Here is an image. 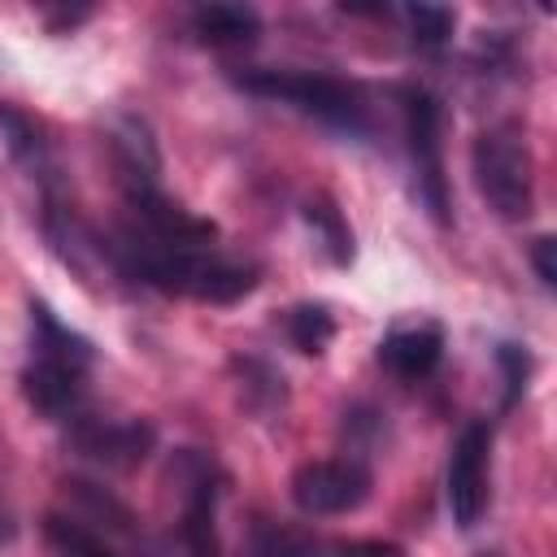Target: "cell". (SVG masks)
<instances>
[{"mask_svg":"<svg viewBox=\"0 0 557 557\" xmlns=\"http://www.w3.org/2000/svg\"><path fill=\"white\" fill-rule=\"evenodd\" d=\"M100 257L122 278H135L144 287L187 296L200 305H235L261 283V270L252 261L218 257L205 248H161L131 226H122L117 235H104Z\"/></svg>","mask_w":557,"mask_h":557,"instance_id":"cell-1","label":"cell"},{"mask_svg":"<svg viewBox=\"0 0 557 557\" xmlns=\"http://www.w3.org/2000/svg\"><path fill=\"white\" fill-rule=\"evenodd\" d=\"M235 87H244L248 96H261V100H283L309 117H318L322 126L339 131V135H370V104H366V91L348 78H331V74H313V70H265V65H252V70H235L231 74Z\"/></svg>","mask_w":557,"mask_h":557,"instance_id":"cell-2","label":"cell"},{"mask_svg":"<svg viewBox=\"0 0 557 557\" xmlns=\"http://www.w3.org/2000/svg\"><path fill=\"white\" fill-rule=\"evenodd\" d=\"M470 174L487 209L505 222H522L535 209V157L522 135V126L505 122L474 139L470 148Z\"/></svg>","mask_w":557,"mask_h":557,"instance_id":"cell-3","label":"cell"},{"mask_svg":"<svg viewBox=\"0 0 557 557\" xmlns=\"http://www.w3.org/2000/svg\"><path fill=\"white\" fill-rule=\"evenodd\" d=\"M396 100H400L405 152H409V165H413L418 200L444 226L453 218L448 213L453 196H448V174H444V109H440V96L431 87H422V83H400Z\"/></svg>","mask_w":557,"mask_h":557,"instance_id":"cell-4","label":"cell"},{"mask_svg":"<svg viewBox=\"0 0 557 557\" xmlns=\"http://www.w3.org/2000/svg\"><path fill=\"white\" fill-rule=\"evenodd\" d=\"M165 474L183 496V518H178L183 553L187 557H218L222 553V544H218V500L226 492V470L205 448H174Z\"/></svg>","mask_w":557,"mask_h":557,"instance_id":"cell-5","label":"cell"},{"mask_svg":"<svg viewBox=\"0 0 557 557\" xmlns=\"http://www.w3.org/2000/svg\"><path fill=\"white\" fill-rule=\"evenodd\" d=\"M287 492H292L300 513L335 518V513H352V509H361L370 500L374 470L361 457H322V461L296 466Z\"/></svg>","mask_w":557,"mask_h":557,"instance_id":"cell-6","label":"cell"},{"mask_svg":"<svg viewBox=\"0 0 557 557\" xmlns=\"http://www.w3.org/2000/svg\"><path fill=\"white\" fill-rule=\"evenodd\" d=\"M65 448L100 470H135L157 448V426L148 418H96L74 413L65 422Z\"/></svg>","mask_w":557,"mask_h":557,"instance_id":"cell-7","label":"cell"},{"mask_svg":"<svg viewBox=\"0 0 557 557\" xmlns=\"http://www.w3.org/2000/svg\"><path fill=\"white\" fill-rule=\"evenodd\" d=\"M487 453H492V426L483 418H470L453 448H448V470H444V496L448 513L461 531H470L483 518L487 505Z\"/></svg>","mask_w":557,"mask_h":557,"instance_id":"cell-8","label":"cell"},{"mask_svg":"<svg viewBox=\"0 0 557 557\" xmlns=\"http://www.w3.org/2000/svg\"><path fill=\"white\" fill-rule=\"evenodd\" d=\"M22 396L35 413L52 422H70L74 413H83L87 400V366L61 357H30L22 366Z\"/></svg>","mask_w":557,"mask_h":557,"instance_id":"cell-9","label":"cell"},{"mask_svg":"<svg viewBox=\"0 0 557 557\" xmlns=\"http://www.w3.org/2000/svg\"><path fill=\"white\" fill-rule=\"evenodd\" d=\"M104 148H109V161L117 170V187H135V183H161V152H157V139L148 131L144 117L135 113H113L109 117V131H104Z\"/></svg>","mask_w":557,"mask_h":557,"instance_id":"cell-10","label":"cell"},{"mask_svg":"<svg viewBox=\"0 0 557 557\" xmlns=\"http://www.w3.org/2000/svg\"><path fill=\"white\" fill-rule=\"evenodd\" d=\"M444 361V331L440 322H418V326H396L379 339V366L396 374L400 383H422L435 374Z\"/></svg>","mask_w":557,"mask_h":557,"instance_id":"cell-11","label":"cell"},{"mask_svg":"<svg viewBox=\"0 0 557 557\" xmlns=\"http://www.w3.org/2000/svg\"><path fill=\"white\" fill-rule=\"evenodd\" d=\"M0 135H4V148L9 157L44 187V196H57V157H52V144L44 139L39 122L30 113H22L17 104H0Z\"/></svg>","mask_w":557,"mask_h":557,"instance_id":"cell-12","label":"cell"},{"mask_svg":"<svg viewBox=\"0 0 557 557\" xmlns=\"http://www.w3.org/2000/svg\"><path fill=\"white\" fill-rule=\"evenodd\" d=\"M231 379H235L239 400H244L248 413H257V418H265V422H274V418L287 413L292 387H287V374H283L274 361H265V357H257V352H235V357H231Z\"/></svg>","mask_w":557,"mask_h":557,"instance_id":"cell-13","label":"cell"},{"mask_svg":"<svg viewBox=\"0 0 557 557\" xmlns=\"http://www.w3.org/2000/svg\"><path fill=\"white\" fill-rule=\"evenodd\" d=\"M30 357H61V361H74V366L91 370L96 348H91L87 335L65 326L44 300H30Z\"/></svg>","mask_w":557,"mask_h":557,"instance_id":"cell-14","label":"cell"},{"mask_svg":"<svg viewBox=\"0 0 557 557\" xmlns=\"http://www.w3.org/2000/svg\"><path fill=\"white\" fill-rule=\"evenodd\" d=\"M239 557H326V544L278 518H252L239 540Z\"/></svg>","mask_w":557,"mask_h":557,"instance_id":"cell-15","label":"cell"},{"mask_svg":"<svg viewBox=\"0 0 557 557\" xmlns=\"http://www.w3.org/2000/svg\"><path fill=\"white\" fill-rule=\"evenodd\" d=\"M191 35L213 48L248 44L261 35V13L248 4H196L191 9Z\"/></svg>","mask_w":557,"mask_h":557,"instance_id":"cell-16","label":"cell"},{"mask_svg":"<svg viewBox=\"0 0 557 557\" xmlns=\"http://www.w3.org/2000/svg\"><path fill=\"white\" fill-rule=\"evenodd\" d=\"M300 218H305V226L313 231V244L322 248V257L331 261V265H348L352 261V226H348V218H344V209L326 196V191H313L305 205H300Z\"/></svg>","mask_w":557,"mask_h":557,"instance_id":"cell-17","label":"cell"},{"mask_svg":"<svg viewBox=\"0 0 557 557\" xmlns=\"http://www.w3.org/2000/svg\"><path fill=\"white\" fill-rule=\"evenodd\" d=\"M61 487H65V496H70V505H74V513H78V518H83V513H87V518H96L109 535H126V540H131V535L139 531V527H135V513H131L113 492H104L100 483L65 479Z\"/></svg>","mask_w":557,"mask_h":557,"instance_id":"cell-18","label":"cell"},{"mask_svg":"<svg viewBox=\"0 0 557 557\" xmlns=\"http://www.w3.org/2000/svg\"><path fill=\"white\" fill-rule=\"evenodd\" d=\"M44 540H48V548L57 553V557H122L109 540H104V531H96V527H87L83 518H74V513H44Z\"/></svg>","mask_w":557,"mask_h":557,"instance_id":"cell-19","label":"cell"},{"mask_svg":"<svg viewBox=\"0 0 557 557\" xmlns=\"http://www.w3.org/2000/svg\"><path fill=\"white\" fill-rule=\"evenodd\" d=\"M283 326H287V339L296 344V352H305V357L326 352V344L335 339V313L326 305H318V300L292 305L287 318H283Z\"/></svg>","mask_w":557,"mask_h":557,"instance_id":"cell-20","label":"cell"},{"mask_svg":"<svg viewBox=\"0 0 557 557\" xmlns=\"http://www.w3.org/2000/svg\"><path fill=\"white\" fill-rule=\"evenodd\" d=\"M339 435L348 440V457H361V453H370L374 444H383L387 440V413L383 409H374V405H366V400H352L348 409H344V418H339ZM366 461V457H361Z\"/></svg>","mask_w":557,"mask_h":557,"instance_id":"cell-21","label":"cell"},{"mask_svg":"<svg viewBox=\"0 0 557 557\" xmlns=\"http://www.w3.org/2000/svg\"><path fill=\"white\" fill-rule=\"evenodd\" d=\"M405 22L413 30V44L426 48V52L444 48L453 39V30H457V13L444 9V4H409L405 9Z\"/></svg>","mask_w":557,"mask_h":557,"instance_id":"cell-22","label":"cell"},{"mask_svg":"<svg viewBox=\"0 0 557 557\" xmlns=\"http://www.w3.org/2000/svg\"><path fill=\"white\" fill-rule=\"evenodd\" d=\"M496 366H500V409H513L531 383V352L522 344H496Z\"/></svg>","mask_w":557,"mask_h":557,"instance_id":"cell-23","label":"cell"},{"mask_svg":"<svg viewBox=\"0 0 557 557\" xmlns=\"http://www.w3.org/2000/svg\"><path fill=\"white\" fill-rule=\"evenodd\" d=\"M531 265H535V278L544 292L557 287V239L553 235H535L531 239Z\"/></svg>","mask_w":557,"mask_h":557,"instance_id":"cell-24","label":"cell"},{"mask_svg":"<svg viewBox=\"0 0 557 557\" xmlns=\"http://www.w3.org/2000/svg\"><path fill=\"white\" fill-rule=\"evenodd\" d=\"M326 557H405V553L387 540H339L326 544Z\"/></svg>","mask_w":557,"mask_h":557,"instance_id":"cell-25","label":"cell"},{"mask_svg":"<svg viewBox=\"0 0 557 557\" xmlns=\"http://www.w3.org/2000/svg\"><path fill=\"white\" fill-rule=\"evenodd\" d=\"M17 535V518H13V509L0 500V544H9Z\"/></svg>","mask_w":557,"mask_h":557,"instance_id":"cell-26","label":"cell"},{"mask_svg":"<svg viewBox=\"0 0 557 557\" xmlns=\"http://www.w3.org/2000/svg\"><path fill=\"white\" fill-rule=\"evenodd\" d=\"M492 557H496V553H492Z\"/></svg>","mask_w":557,"mask_h":557,"instance_id":"cell-27","label":"cell"}]
</instances>
